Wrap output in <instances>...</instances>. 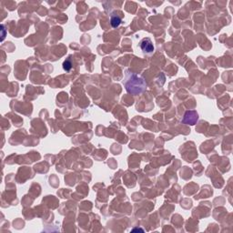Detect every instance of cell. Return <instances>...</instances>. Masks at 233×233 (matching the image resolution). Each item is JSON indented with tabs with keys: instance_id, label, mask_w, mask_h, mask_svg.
<instances>
[{
	"instance_id": "6da1fadb",
	"label": "cell",
	"mask_w": 233,
	"mask_h": 233,
	"mask_svg": "<svg viewBox=\"0 0 233 233\" xmlns=\"http://www.w3.org/2000/svg\"><path fill=\"white\" fill-rule=\"evenodd\" d=\"M123 85L127 92L134 95V96L143 93L147 89V84L145 80L141 77L137 76V74L129 70L125 71Z\"/></svg>"
},
{
	"instance_id": "7a4b0ae2",
	"label": "cell",
	"mask_w": 233,
	"mask_h": 233,
	"mask_svg": "<svg viewBox=\"0 0 233 233\" xmlns=\"http://www.w3.org/2000/svg\"><path fill=\"white\" fill-rule=\"evenodd\" d=\"M139 46H140V49L142 50L143 54H146V55L153 54L154 46H153V43H152V41L150 37H145V38L141 39Z\"/></svg>"
},
{
	"instance_id": "3957f363",
	"label": "cell",
	"mask_w": 233,
	"mask_h": 233,
	"mask_svg": "<svg viewBox=\"0 0 233 233\" xmlns=\"http://www.w3.org/2000/svg\"><path fill=\"white\" fill-rule=\"evenodd\" d=\"M198 119V115L196 111H187L184 115L183 122L188 125H194Z\"/></svg>"
},
{
	"instance_id": "277c9868",
	"label": "cell",
	"mask_w": 233,
	"mask_h": 233,
	"mask_svg": "<svg viewBox=\"0 0 233 233\" xmlns=\"http://www.w3.org/2000/svg\"><path fill=\"white\" fill-rule=\"evenodd\" d=\"M110 24L113 27H118L121 24V17L119 16H111Z\"/></svg>"
},
{
	"instance_id": "5b68a950",
	"label": "cell",
	"mask_w": 233,
	"mask_h": 233,
	"mask_svg": "<svg viewBox=\"0 0 233 233\" xmlns=\"http://www.w3.org/2000/svg\"><path fill=\"white\" fill-rule=\"evenodd\" d=\"M63 68H64V70H66L68 72L72 68V64H71V62H70L69 59H67L66 61H64V63H63Z\"/></svg>"
},
{
	"instance_id": "8992f818",
	"label": "cell",
	"mask_w": 233,
	"mask_h": 233,
	"mask_svg": "<svg viewBox=\"0 0 233 233\" xmlns=\"http://www.w3.org/2000/svg\"><path fill=\"white\" fill-rule=\"evenodd\" d=\"M1 31H2V38H1V41H3L4 38H5V37H6V30L4 28V26L3 25L1 26Z\"/></svg>"
},
{
	"instance_id": "52a82bcc",
	"label": "cell",
	"mask_w": 233,
	"mask_h": 233,
	"mask_svg": "<svg viewBox=\"0 0 233 233\" xmlns=\"http://www.w3.org/2000/svg\"><path fill=\"white\" fill-rule=\"evenodd\" d=\"M141 231V232H143V229H132V231Z\"/></svg>"
}]
</instances>
